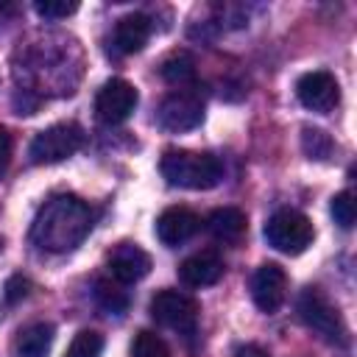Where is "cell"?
Listing matches in <instances>:
<instances>
[{
    "mask_svg": "<svg viewBox=\"0 0 357 357\" xmlns=\"http://www.w3.org/2000/svg\"><path fill=\"white\" fill-rule=\"evenodd\" d=\"M92 223L95 212L84 198L73 192H59L39 206L31 223V243L42 251L64 254L84 243V237L92 231Z\"/></svg>",
    "mask_w": 357,
    "mask_h": 357,
    "instance_id": "1",
    "label": "cell"
},
{
    "mask_svg": "<svg viewBox=\"0 0 357 357\" xmlns=\"http://www.w3.org/2000/svg\"><path fill=\"white\" fill-rule=\"evenodd\" d=\"M159 170L167 184L184 190H212L223 178L220 159L201 151H167L159 162Z\"/></svg>",
    "mask_w": 357,
    "mask_h": 357,
    "instance_id": "2",
    "label": "cell"
},
{
    "mask_svg": "<svg viewBox=\"0 0 357 357\" xmlns=\"http://www.w3.org/2000/svg\"><path fill=\"white\" fill-rule=\"evenodd\" d=\"M262 234H265L271 248H276V251H282L287 257H296V254L307 251V245L315 237L310 218L304 212H298V209H276L268 218Z\"/></svg>",
    "mask_w": 357,
    "mask_h": 357,
    "instance_id": "3",
    "label": "cell"
},
{
    "mask_svg": "<svg viewBox=\"0 0 357 357\" xmlns=\"http://www.w3.org/2000/svg\"><path fill=\"white\" fill-rule=\"evenodd\" d=\"M298 318L304 321V326H310L315 335H321L326 343H337L343 346L349 337L346 332V324L337 312V307L318 290V287H307L301 296H298Z\"/></svg>",
    "mask_w": 357,
    "mask_h": 357,
    "instance_id": "4",
    "label": "cell"
},
{
    "mask_svg": "<svg viewBox=\"0 0 357 357\" xmlns=\"http://www.w3.org/2000/svg\"><path fill=\"white\" fill-rule=\"evenodd\" d=\"M81 145H84V128L78 123H73V120L53 123L31 139L28 156L33 165H56V162L70 159Z\"/></svg>",
    "mask_w": 357,
    "mask_h": 357,
    "instance_id": "5",
    "label": "cell"
},
{
    "mask_svg": "<svg viewBox=\"0 0 357 357\" xmlns=\"http://www.w3.org/2000/svg\"><path fill=\"white\" fill-rule=\"evenodd\" d=\"M204 120V98L192 89H176L170 92L159 109H156V123L162 131L170 134H184L198 128Z\"/></svg>",
    "mask_w": 357,
    "mask_h": 357,
    "instance_id": "6",
    "label": "cell"
},
{
    "mask_svg": "<svg viewBox=\"0 0 357 357\" xmlns=\"http://www.w3.org/2000/svg\"><path fill=\"white\" fill-rule=\"evenodd\" d=\"M151 318L176 332H192L198 324V304L192 296L178 290H159L151 298Z\"/></svg>",
    "mask_w": 357,
    "mask_h": 357,
    "instance_id": "7",
    "label": "cell"
},
{
    "mask_svg": "<svg viewBox=\"0 0 357 357\" xmlns=\"http://www.w3.org/2000/svg\"><path fill=\"white\" fill-rule=\"evenodd\" d=\"M137 103L139 95L134 84H128L126 78H109L95 95V114L106 126H120L134 114Z\"/></svg>",
    "mask_w": 357,
    "mask_h": 357,
    "instance_id": "8",
    "label": "cell"
},
{
    "mask_svg": "<svg viewBox=\"0 0 357 357\" xmlns=\"http://www.w3.org/2000/svg\"><path fill=\"white\" fill-rule=\"evenodd\" d=\"M296 98L304 109L310 112H318V114H326L337 106L340 100V86H337V78L326 70H312V73H304L298 81H296Z\"/></svg>",
    "mask_w": 357,
    "mask_h": 357,
    "instance_id": "9",
    "label": "cell"
},
{
    "mask_svg": "<svg viewBox=\"0 0 357 357\" xmlns=\"http://www.w3.org/2000/svg\"><path fill=\"white\" fill-rule=\"evenodd\" d=\"M287 296V273L276 262H265L251 276V298L262 312H276Z\"/></svg>",
    "mask_w": 357,
    "mask_h": 357,
    "instance_id": "10",
    "label": "cell"
},
{
    "mask_svg": "<svg viewBox=\"0 0 357 357\" xmlns=\"http://www.w3.org/2000/svg\"><path fill=\"white\" fill-rule=\"evenodd\" d=\"M109 271H112L114 282H120V284L139 282L151 273V254L145 248H139L137 243H120L109 254Z\"/></svg>",
    "mask_w": 357,
    "mask_h": 357,
    "instance_id": "11",
    "label": "cell"
},
{
    "mask_svg": "<svg viewBox=\"0 0 357 357\" xmlns=\"http://www.w3.org/2000/svg\"><path fill=\"white\" fill-rule=\"evenodd\" d=\"M201 229V218L187 206H167L156 218V237L165 245H181Z\"/></svg>",
    "mask_w": 357,
    "mask_h": 357,
    "instance_id": "12",
    "label": "cell"
},
{
    "mask_svg": "<svg viewBox=\"0 0 357 357\" xmlns=\"http://www.w3.org/2000/svg\"><path fill=\"white\" fill-rule=\"evenodd\" d=\"M178 276L190 287H209L223 276V257L215 248L195 251L178 265Z\"/></svg>",
    "mask_w": 357,
    "mask_h": 357,
    "instance_id": "13",
    "label": "cell"
},
{
    "mask_svg": "<svg viewBox=\"0 0 357 357\" xmlns=\"http://www.w3.org/2000/svg\"><path fill=\"white\" fill-rule=\"evenodd\" d=\"M148 39H151V20L145 14L134 11V14H126V17L117 20V25H114V47L120 53H126V56L128 53H139L148 45Z\"/></svg>",
    "mask_w": 357,
    "mask_h": 357,
    "instance_id": "14",
    "label": "cell"
},
{
    "mask_svg": "<svg viewBox=\"0 0 357 357\" xmlns=\"http://www.w3.org/2000/svg\"><path fill=\"white\" fill-rule=\"evenodd\" d=\"M53 337H56L53 324L33 321L20 329V335L14 340V354L17 357H47L53 349Z\"/></svg>",
    "mask_w": 357,
    "mask_h": 357,
    "instance_id": "15",
    "label": "cell"
},
{
    "mask_svg": "<svg viewBox=\"0 0 357 357\" xmlns=\"http://www.w3.org/2000/svg\"><path fill=\"white\" fill-rule=\"evenodd\" d=\"M245 226H248L245 212L237 209V206H220V209H215V212L206 218L209 234H212L215 240H220V243H237V240L245 234Z\"/></svg>",
    "mask_w": 357,
    "mask_h": 357,
    "instance_id": "16",
    "label": "cell"
},
{
    "mask_svg": "<svg viewBox=\"0 0 357 357\" xmlns=\"http://www.w3.org/2000/svg\"><path fill=\"white\" fill-rule=\"evenodd\" d=\"M159 73H162V78H165L167 84L184 89V86L192 84V78H195V59H192L187 50H173V53L162 61Z\"/></svg>",
    "mask_w": 357,
    "mask_h": 357,
    "instance_id": "17",
    "label": "cell"
},
{
    "mask_svg": "<svg viewBox=\"0 0 357 357\" xmlns=\"http://www.w3.org/2000/svg\"><path fill=\"white\" fill-rule=\"evenodd\" d=\"M95 301L103 312H112V315H123L128 310V293L120 287V282L98 279L95 282Z\"/></svg>",
    "mask_w": 357,
    "mask_h": 357,
    "instance_id": "18",
    "label": "cell"
},
{
    "mask_svg": "<svg viewBox=\"0 0 357 357\" xmlns=\"http://www.w3.org/2000/svg\"><path fill=\"white\" fill-rule=\"evenodd\" d=\"M301 151H304L310 159L324 162V159H329V156H332L335 142H332V137H329L324 128L304 126V128H301Z\"/></svg>",
    "mask_w": 357,
    "mask_h": 357,
    "instance_id": "19",
    "label": "cell"
},
{
    "mask_svg": "<svg viewBox=\"0 0 357 357\" xmlns=\"http://www.w3.org/2000/svg\"><path fill=\"white\" fill-rule=\"evenodd\" d=\"M131 357H170V349L156 332L139 329L131 340Z\"/></svg>",
    "mask_w": 357,
    "mask_h": 357,
    "instance_id": "20",
    "label": "cell"
},
{
    "mask_svg": "<svg viewBox=\"0 0 357 357\" xmlns=\"http://www.w3.org/2000/svg\"><path fill=\"white\" fill-rule=\"evenodd\" d=\"M100 351H103V335L95 329H81L70 340L64 357H100Z\"/></svg>",
    "mask_w": 357,
    "mask_h": 357,
    "instance_id": "21",
    "label": "cell"
},
{
    "mask_svg": "<svg viewBox=\"0 0 357 357\" xmlns=\"http://www.w3.org/2000/svg\"><path fill=\"white\" fill-rule=\"evenodd\" d=\"M329 212H332V218H335V223H337L340 229H351V226H354V218H357L354 195H351L349 190L337 192V195L332 198V204H329Z\"/></svg>",
    "mask_w": 357,
    "mask_h": 357,
    "instance_id": "22",
    "label": "cell"
},
{
    "mask_svg": "<svg viewBox=\"0 0 357 357\" xmlns=\"http://www.w3.org/2000/svg\"><path fill=\"white\" fill-rule=\"evenodd\" d=\"M33 11L45 20H64L70 14L78 11V3H67V0H39L33 3Z\"/></svg>",
    "mask_w": 357,
    "mask_h": 357,
    "instance_id": "23",
    "label": "cell"
},
{
    "mask_svg": "<svg viewBox=\"0 0 357 357\" xmlns=\"http://www.w3.org/2000/svg\"><path fill=\"white\" fill-rule=\"evenodd\" d=\"M28 293H31V282H28L22 273L8 276L6 284H3V307H14V304H20Z\"/></svg>",
    "mask_w": 357,
    "mask_h": 357,
    "instance_id": "24",
    "label": "cell"
},
{
    "mask_svg": "<svg viewBox=\"0 0 357 357\" xmlns=\"http://www.w3.org/2000/svg\"><path fill=\"white\" fill-rule=\"evenodd\" d=\"M11 151H14V139H11L8 128L0 126V178L8 170V165H11Z\"/></svg>",
    "mask_w": 357,
    "mask_h": 357,
    "instance_id": "25",
    "label": "cell"
},
{
    "mask_svg": "<svg viewBox=\"0 0 357 357\" xmlns=\"http://www.w3.org/2000/svg\"><path fill=\"white\" fill-rule=\"evenodd\" d=\"M234 357H268V351L262 346H257V343H245V346H240L234 351Z\"/></svg>",
    "mask_w": 357,
    "mask_h": 357,
    "instance_id": "26",
    "label": "cell"
},
{
    "mask_svg": "<svg viewBox=\"0 0 357 357\" xmlns=\"http://www.w3.org/2000/svg\"><path fill=\"white\" fill-rule=\"evenodd\" d=\"M0 251H3V240H0Z\"/></svg>",
    "mask_w": 357,
    "mask_h": 357,
    "instance_id": "27",
    "label": "cell"
}]
</instances>
